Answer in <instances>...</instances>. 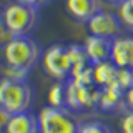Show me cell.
Masks as SVG:
<instances>
[{"mask_svg":"<svg viewBox=\"0 0 133 133\" xmlns=\"http://www.w3.org/2000/svg\"><path fill=\"white\" fill-rule=\"evenodd\" d=\"M66 110H93L98 108L100 88L97 85H80L66 80Z\"/></svg>","mask_w":133,"mask_h":133,"instance_id":"8992f818","label":"cell"},{"mask_svg":"<svg viewBox=\"0 0 133 133\" xmlns=\"http://www.w3.org/2000/svg\"><path fill=\"white\" fill-rule=\"evenodd\" d=\"M8 115L5 110H3L2 107H0V133H2V130H3V127H5V123H7V120H8Z\"/></svg>","mask_w":133,"mask_h":133,"instance_id":"7402d4cb","label":"cell"},{"mask_svg":"<svg viewBox=\"0 0 133 133\" xmlns=\"http://www.w3.org/2000/svg\"><path fill=\"white\" fill-rule=\"evenodd\" d=\"M77 133H113V130H111V127L108 123L100 122V120H93V122L80 123Z\"/></svg>","mask_w":133,"mask_h":133,"instance_id":"2e32d148","label":"cell"},{"mask_svg":"<svg viewBox=\"0 0 133 133\" xmlns=\"http://www.w3.org/2000/svg\"><path fill=\"white\" fill-rule=\"evenodd\" d=\"M43 68L57 82H66L72 73V60H70L68 47L62 43H55L48 47L42 55Z\"/></svg>","mask_w":133,"mask_h":133,"instance_id":"5b68a950","label":"cell"},{"mask_svg":"<svg viewBox=\"0 0 133 133\" xmlns=\"http://www.w3.org/2000/svg\"><path fill=\"white\" fill-rule=\"evenodd\" d=\"M65 8L72 18L82 23H87L91 17L103 10L102 0H65Z\"/></svg>","mask_w":133,"mask_h":133,"instance_id":"30bf717a","label":"cell"},{"mask_svg":"<svg viewBox=\"0 0 133 133\" xmlns=\"http://www.w3.org/2000/svg\"><path fill=\"white\" fill-rule=\"evenodd\" d=\"M116 83L127 91L133 87V68H118L116 73Z\"/></svg>","mask_w":133,"mask_h":133,"instance_id":"e0dca14e","label":"cell"},{"mask_svg":"<svg viewBox=\"0 0 133 133\" xmlns=\"http://www.w3.org/2000/svg\"><path fill=\"white\" fill-rule=\"evenodd\" d=\"M110 60L116 68H133V35H120L111 40Z\"/></svg>","mask_w":133,"mask_h":133,"instance_id":"9c48e42d","label":"cell"},{"mask_svg":"<svg viewBox=\"0 0 133 133\" xmlns=\"http://www.w3.org/2000/svg\"><path fill=\"white\" fill-rule=\"evenodd\" d=\"M37 120L40 133H77L80 125L70 115L68 110L53 107L42 108L37 115Z\"/></svg>","mask_w":133,"mask_h":133,"instance_id":"277c9868","label":"cell"},{"mask_svg":"<svg viewBox=\"0 0 133 133\" xmlns=\"http://www.w3.org/2000/svg\"><path fill=\"white\" fill-rule=\"evenodd\" d=\"M87 28H88L90 35L108 40H113L116 37L123 35V25L120 22L118 15L108 10H100L95 17H91L87 22Z\"/></svg>","mask_w":133,"mask_h":133,"instance_id":"52a82bcc","label":"cell"},{"mask_svg":"<svg viewBox=\"0 0 133 133\" xmlns=\"http://www.w3.org/2000/svg\"><path fill=\"white\" fill-rule=\"evenodd\" d=\"M14 2H18V3H23V5H28V7H33L37 10H40L42 7H45L50 0H14Z\"/></svg>","mask_w":133,"mask_h":133,"instance_id":"ffe728a7","label":"cell"},{"mask_svg":"<svg viewBox=\"0 0 133 133\" xmlns=\"http://www.w3.org/2000/svg\"><path fill=\"white\" fill-rule=\"evenodd\" d=\"M85 53L88 57L91 65L102 63V62L110 60L111 55V40L108 38H102V37H95V35H88L83 43Z\"/></svg>","mask_w":133,"mask_h":133,"instance_id":"8fae6325","label":"cell"},{"mask_svg":"<svg viewBox=\"0 0 133 133\" xmlns=\"http://www.w3.org/2000/svg\"><path fill=\"white\" fill-rule=\"evenodd\" d=\"M42 55V47L35 38L30 35L25 37H12L10 40L3 45V60L7 66L20 68L25 72L30 70L40 62Z\"/></svg>","mask_w":133,"mask_h":133,"instance_id":"6da1fadb","label":"cell"},{"mask_svg":"<svg viewBox=\"0 0 133 133\" xmlns=\"http://www.w3.org/2000/svg\"><path fill=\"white\" fill-rule=\"evenodd\" d=\"M28 73L30 72H25V70L20 68H14V66H7L5 65V72H3V77L10 78V80H27Z\"/></svg>","mask_w":133,"mask_h":133,"instance_id":"d6986e66","label":"cell"},{"mask_svg":"<svg viewBox=\"0 0 133 133\" xmlns=\"http://www.w3.org/2000/svg\"><path fill=\"white\" fill-rule=\"evenodd\" d=\"M125 103H127V110H133V87L125 91Z\"/></svg>","mask_w":133,"mask_h":133,"instance_id":"44dd1931","label":"cell"},{"mask_svg":"<svg viewBox=\"0 0 133 133\" xmlns=\"http://www.w3.org/2000/svg\"><path fill=\"white\" fill-rule=\"evenodd\" d=\"M120 131L122 133H133V110H127L120 120Z\"/></svg>","mask_w":133,"mask_h":133,"instance_id":"ac0fdd59","label":"cell"},{"mask_svg":"<svg viewBox=\"0 0 133 133\" xmlns=\"http://www.w3.org/2000/svg\"><path fill=\"white\" fill-rule=\"evenodd\" d=\"M5 28V20H3V10L0 8V32Z\"/></svg>","mask_w":133,"mask_h":133,"instance_id":"cb8c5ba5","label":"cell"},{"mask_svg":"<svg viewBox=\"0 0 133 133\" xmlns=\"http://www.w3.org/2000/svg\"><path fill=\"white\" fill-rule=\"evenodd\" d=\"M48 107L66 110V85L65 82H57L48 90Z\"/></svg>","mask_w":133,"mask_h":133,"instance_id":"5bb4252c","label":"cell"},{"mask_svg":"<svg viewBox=\"0 0 133 133\" xmlns=\"http://www.w3.org/2000/svg\"><path fill=\"white\" fill-rule=\"evenodd\" d=\"M105 2L110 3V5H113V7H118V5H122L125 0H105Z\"/></svg>","mask_w":133,"mask_h":133,"instance_id":"603a6c76","label":"cell"},{"mask_svg":"<svg viewBox=\"0 0 133 133\" xmlns=\"http://www.w3.org/2000/svg\"><path fill=\"white\" fill-rule=\"evenodd\" d=\"M116 15H118L123 28L133 35V0H125L122 5L116 7Z\"/></svg>","mask_w":133,"mask_h":133,"instance_id":"9a60e30c","label":"cell"},{"mask_svg":"<svg viewBox=\"0 0 133 133\" xmlns=\"http://www.w3.org/2000/svg\"><path fill=\"white\" fill-rule=\"evenodd\" d=\"M3 20L5 28L12 33V37H25L30 35L38 25V10L18 2H12L3 8Z\"/></svg>","mask_w":133,"mask_h":133,"instance_id":"3957f363","label":"cell"},{"mask_svg":"<svg viewBox=\"0 0 133 133\" xmlns=\"http://www.w3.org/2000/svg\"><path fill=\"white\" fill-rule=\"evenodd\" d=\"M2 133H40L37 115H33L32 111L10 115Z\"/></svg>","mask_w":133,"mask_h":133,"instance_id":"7c38bea8","label":"cell"},{"mask_svg":"<svg viewBox=\"0 0 133 133\" xmlns=\"http://www.w3.org/2000/svg\"><path fill=\"white\" fill-rule=\"evenodd\" d=\"M35 100V90L28 80L0 78V107L8 115L30 111Z\"/></svg>","mask_w":133,"mask_h":133,"instance_id":"7a4b0ae2","label":"cell"},{"mask_svg":"<svg viewBox=\"0 0 133 133\" xmlns=\"http://www.w3.org/2000/svg\"><path fill=\"white\" fill-rule=\"evenodd\" d=\"M98 108L105 113H116V111H127L125 103V90L116 82L110 83L108 87L100 88Z\"/></svg>","mask_w":133,"mask_h":133,"instance_id":"ba28073f","label":"cell"},{"mask_svg":"<svg viewBox=\"0 0 133 133\" xmlns=\"http://www.w3.org/2000/svg\"><path fill=\"white\" fill-rule=\"evenodd\" d=\"M116 73H118V68L111 60L102 62V63L91 65V75H93V83L98 87V88H103V87H108L110 83L116 82Z\"/></svg>","mask_w":133,"mask_h":133,"instance_id":"4fadbf2b","label":"cell"}]
</instances>
